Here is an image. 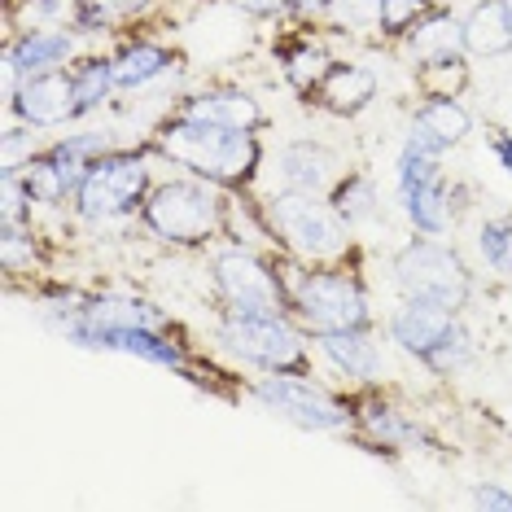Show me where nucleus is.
<instances>
[{
	"instance_id": "nucleus-1",
	"label": "nucleus",
	"mask_w": 512,
	"mask_h": 512,
	"mask_svg": "<svg viewBox=\"0 0 512 512\" xmlns=\"http://www.w3.org/2000/svg\"><path fill=\"white\" fill-rule=\"evenodd\" d=\"M149 149L167 158L171 167H184L189 176H202L228 193H246L263 171V141L259 132H232V127H215L189 114H171L158 123L149 136Z\"/></svg>"
},
{
	"instance_id": "nucleus-2",
	"label": "nucleus",
	"mask_w": 512,
	"mask_h": 512,
	"mask_svg": "<svg viewBox=\"0 0 512 512\" xmlns=\"http://www.w3.org/2000/svg\"><path fill=\"white\" fill-rule=\"evenodd\" d=\"M237 202H241L237 193L219 189V184L202 176H176V180H158L149 189L136 219L145 224V232H154L158 241H167L176 250H206L215 241L232 237Z\"/></svg>"
},
{
	"instance_id": "nucleus-3",
	"label": "nucleus",
	"mask_w": 512,
	"mask_h": 512,
	"mask_svg": "<svg viewBox=\"0 0 512 512\" xmlns=\"http://www.w3.org/2000/svg\"><path fill=\"white\" fill-rule=\"evenodd\" d=\"M263 228L267 237L281 246L294 263H355V228L333 211V202L324 193H298V189H281L259 202Z\"/></svg>"
},
{
	"instance_id": "nucleus-4",
	"label": "nucleus",
	"mask_w": 512,
	"mask_h": 512,
	"mask_svg": "<svg viewBox=\"0 0 512 512\" xmlns=\"http://www.w3.org/2000/svg\"><path fill=\"white\" fill-rule=\"evenodd\" d=\"M289 298H294V320L311 337L372 329V298L355 263H294L289 267Z\"/></svg>"
},
{
	"instance_id": "nucleus-5",
	"label": "nucleus",
	"mask_w": 512,
	"mask_h": 512,
	"mask_svg": "<svg viewBox=\"0 0 512 512\" xmlns=\"http://www.w3.org/2000/svg\"><path fill=\"white\" fill-rule=\"evenodd\" d=\"M154 149H106L88 162V176L75 193V215L84 224H110L123 215H141L149 189H154V167H149Z\"/></svg>"
},
{
	"instance_id": "nucleus-6",
	"label": "nucleus",
	"mask_w": 512,
	"mask_h": 512,
	"mask_svg": "<svg viewBox=\"0 0 512 512\" xmlns=\"http://www.w3.org/2000/svg\"><path fill=\"white\" fill-rule=\"evenodd\" d=\"M211 285L224 311L241 316H294V298H289V272H276L272 259L259 250L232 241L211 259Z\"/></svg>"
},
{
	"instance_id": "nucleus-7",
	"label": "nucleus",
	"mask_w": 512,
	"mask_h": 512,
	"mask_svg": "<svg viewBox=\"0 0 512 512\" xmlns=\"http://www.w3.org/2000/svg\"><path fill=\"white\" fill-rule=\"evenodd\" d=\"M219 342L259 372H311L307 329L294 316H219Z\"/></svg>"
},
{
	"instance_id": "nucleus-8",
	"label": "nucleus",
	"mask_w": 512,
	"mask_h": 512,
	"mask_svg": "<svg viewBox=\"0 0 512 512\" xmlns=\"http://www.w3.org/2000/svg\"><path fill=\"white\" fill-rule=\"evenodd\" d=\"M394 285L403 298H429L451 311H464L473 298V272L460 259V250L425 232L394 254Z\"/></svg>"
},
{
	"instance_id": "nucleus-9",
	"label": "nucleus",
	"mask_w": 512,
	"mask_h": 512,
	"mask_svg": "<svg viewBox=\"0 0 512 512\" xmlns=\"http://www.w3.org/2000/svg\"><path fill=\"white\" fill-rule=\"evenodd\" d=\"M250 394L267 412L298 429H311V434L351 429V394H333L311 372H263L250 381Z\"/></svg>"
},
{
	"instance_id": "nucleus-10",
	"label": "nucleus",
	"mask_w": 512,
	"mask_h": 512,
	"mask_svg": "<svg viewBox=\"0 0 512 512\" xmlns=\"http://www.w3.org/2000/svg\"><path fill=\"white\" fill-rule=\"evenodd\" d=\"M79 36L66 22H40V27H18L5 44V75L9 88L18 79L49 75V71H71L79 62Z\"/></svg>"
},
{
	"instance_id": "nucleus-11",
	"label": "nucleus",
	"mask_w": 512,
	"mask_h": 512,
	"mask_svg": "<svg viewBox=\"0 0 512 512\" xmlns=\"http://www.w3.org/2000/svg\"><path fill=\"white\" fill-rule=\"evenodd\" d=\"M18 171L22 193L31 197V206H62L75 202L79 184L88 176V158H79L75 149H66L62 141H53L49 149H31L27 158L5 162Z\"/></svg>"
},
{
	"instance_id": "nucleus-12",
	"label": "nucleus",
	"mask_w": 512,
	"mask_h": 512,
	"mask_svg": "<svg viewBox=\"0 0 512 512\" xmlns=\"http://www.w3.org/2000/svg\"><path fill=\"white\" fill-rule=\"evenodd\" d=\"M351 429L372 451H403V447L425 442V429L394 399H386L377 386H364L359 394H351Z\"/></svg>"
},
{
	"instance_id": "nucleus-13",
	"label": "nucleus",
	"mask_w": 512,
	"mask_h": 512,
	"mask_svg": "<svg viewBox=\"0 0 512 512\" xmlns=\"http://www.w3.org/2000/svg\"><path fill=\"white\" fill-rule=\"evenodd\" d=\"M9 110L22 127H62L75 119V84H71V71H49V75H31V79H18L9 88Z\"/></svg>"
},
{
	"instance_id": "nucleus-14",
	"label": "nucleus",
	"mask_w": 512,
	"mask_h": 512,
	"mask_svg": "<svg viewBox=\"0 0 512 512\" xmlns=\"http://www.w3.org/2000/svg\"><path fill=\"white\" fill-rule=\"evenodd\" d=\"M460 320V311L442 307V302H429V298H403L399 307L390 311V342L399 346L403 355H412L416 364H425L434 355V346L451 333V324Z\"/></svg>"
},
{
	"instance_id": "nucleus-15",
	"label": "nucleus",
	"mask_w": 512,
	"mask_h": 512,
	"mask_svg": "<svg viewBox=\"0 0 512 512\" xmlns=\"http://www.w3.org/2000/svg\"><path fill=\"white\" fill-rule=\"evenodd\" d=\"M342 171H346L342 154L324 141H289L276 149V180H281V189L329 197V189L342 180Z\"/></svg>"
},
{
	"instance_id": "nucleus-16",
	"label": "nucleus",
	"mask_w": 512,
	"mask_h": 512,
	"mask_svg": "<svg viewBox=\"0 0 512 512\" xmlns=\"http://www.w3.org/2000/svg\"><path fill=\"white\" fill-rule=\"evenodd\" d=\"M320 355L329 359L337 377L355 381V386H377L386 372V355H381L372 329H346V333H320L316 337Z\"/></svg>"
},
{
	"instance_id": "nucleus-17",
	"label": "nucleus",
	"mask_w": 512,
	"mask_h": 512,
	"mask_svg": "<svg viewBox=\"0 0 512 512\" xmlns=\"http://www.w3.org/2000/svg\"><path fill=\"white\" fill-rule=\"evenodd\" d=\"M311 31H316V27H311ZM311 31L294 22V27H289V36H281V44H276V62H281L285 84L294 88L302 101L316 97V88L324 84V75L333 71V53L324 49Z\"/></svg>"
},
{
	"instance_id": "nucleus-18",
	"label": "nucleus",
	"mask_w": 512,
	"mask_h": 512,
	"mask_svg": "<svg viewBox=\"0 0 512 512\" xmlns=\"http://www.w3.org/2000/svg\"><path fill=\"white\" fill-rule=\"evenodd\" d=\"M176 110L215 127H232V132H259L267 123L259 97H250L246 88H202L193 97H184Z\"/></svg>"
},
{
	"instance_id": "nucleus-19",
	"label": "nucleus",
	"mask_w": 512,
	"mask_h": 512,
	"mask_svg": "<svg viewBox=\"0 0 512 512\" xmlns=\"http://www.w3.org/2000/svg\"><path fill=\"white\" fill-rule=\"evenodd\" d=\"M394 44H403V53L412 57V66L434 62V57H442V53H460L464 49V14H456L451 5L438 0V5L425 9V14L416 18Z\"/></svg>"
},
{
	"instance_id": "nucleus-20",
	"label": "nucleus",
	"mask_w": 512,
	"mask_h": 512,
	"mask_svg": "<svg viewBox=\"0 0 512 512\" xmlns=\"http://www.w3.org/2000/svg\"><path fill=\"white\" fill-rule=\"evenodd\" d=\"M377 75L368 71V66L359 62H333V71L324 75V84L316 88V97H311V106H320L324 114H333V119H355V114H364L372 101H377Z\"/></svg>"
},
{
	"instance_id": "nucleus-21",
	"label": "nucleus",
	"mask_w": 512,
	"mask_h": 512,
	"mask_svg": "<svg viewBox=\"0 0 512 512\" xmlns=\"http://www.w3.org/2000/svg\"><path fill=\"white\" fill-rule=\"evenodd\" d=\"M464 53L508 57L512 53V0H473L464 14Z\"/></svg>"
},
{
	"instance_id": "nucleus-22",
	"label": "nucleus",
	"mask_w": 512,
	"mask_h": 512,
	"mask_svg": "<svg viewBox=\"0 0 512 512\" xmlns=\"http://www.w3.org/2000/svg\"><path fill=\"white\" fill-rule=\"evenodd\" d=\"M110 62H114V84L123 92H136V88H145V84H154V79L167 75L171 66L180 62V53L167 49V44H158V40L136 36V40H123Z\"/></svg>"
},
{
	"instance_id": "nucleus-23",
	"label": "nucleus",
	"mask_w": 512,
	"mask_h": 512,
	"mask_svg": "<svg viewBox=\"0 0 512 512\" xmlns=\"http://www.w3.org/2000/svg\"><path fill=\"white\" fill-rule=\"evenodd\" d=\"M412 132L438 149H456L469 141L473 114L460 106V97H421L412 110Z\"/></svg>"
},
{
	"instance_id": "nucleus-24",
	"label": "nucleus",
	"mask_w": 512,
	"mask_h": 512,
	"mask_svg": "<svg viewBox=\"0 0 512 512\" xmlns=\"http://www.w3.org/2000/svg\"><path fill=\"white\" fill-rule=\"evenodd\" d=\"M442 154L447 149L429 145L425 136L407 132V141L399 149V162H394V189H399V202L403 197H412L416 189H425V184H438L447 171H442Z\"/></svg>"
},
{
	"instance_id": "nucleus-25",
	"label": "nucleus",
	"mask_w": 512,
	"mask_h": 512,
	"mask_svg": "<svg viewBox=\"0 0 512 512\" xmlns=\"http://www.w3.org/2000/svg\"><path fill=\"white\" fill-rule=\"evenodd\" d=\"M329 202H333V211L346 219L351 228H364L377 219L381 211V193H377V184H372L368 171H355V167H346L342 171V180L329 189Z\"/></svg>"
},
{
	"instance_id": "nucleus-26",
	"label": "nucleus",
	"mask_w": 512,
	"mask_h": 512,
	"mask_svg": "<svg viewBox=\"0 0 512 512\" xmlns=\"http://www.w3.org/2000/svg\"><path fill=\"white\" fill-rule=\"evenodd\" d=\"M403 215L412 219L416 232L425 237H447L451 224H456V206H451V184L442 176L438 184H425L412 197H403Z\"/></svg>"
},
{
	"instance_id": "nucleus-27",
	"label": "nucleus",
	"mask_w": 512,
	"mask_h": 512,
	"mask_svg": "<svg viewBox=\"0 0 512 512\" xmlns=\"http://www.w3.org/2000/svg\"><path fill=\"white\" fill-rule=\"evenodd\" d=\"M71 84H75V119L97 114L110 101V92H119L110 57H79L71 66Z\"/></svg>"
},
{
	"instance_id": "nucleus-28",
	"label": "nucleus",
	"mask_w": 512,
	"mask_h": 512,
	"mask_svg": "<svg viewBox=\"0 0 512 512\" xmlns=\"http://www.w3.org/2000/svg\"><path fill=\"white\" fill-rule=\"evenodd\" d=\"M416 71V88H421V97H460L464 88H469V53H442L434 62H421L412 66Z\"/></svg>"
},
{
	"instance_id": "nucleus-29",
	"label": "nucleus",
	"mask_w": 512,
	"mask_h": 512,
	"mask_svg": "<svg viewBox=\"0 0 512 512\" xmlns=\"http://www.w3.org/2000/svg\"><path fill=\"white\" fill-rule=\"evenodd\" d=\"M0 259H5L9 276L40 267V237H36V228H31V219H22V224H0Z\"/></svg>"
},
{
	"instance_id": "nucleus-30",
	"label": "nucleus",
	"mask_w": 512,
	"mask_h": 512,
	"mask_svg": "<svg viewBox=\"0 0 512 512\" xmlns=\"http://www.w3.org/2000/svg\"><path fill=\"white\" fill-rule=\"evenodd\" d=\"M324 27L346 36H381V0H333Z\"/></svg>"
},
{
	"instance_id": "nucleus-31",
	"label": "nucleus",
	"mask_w": 512,
	"mask_h": 512,
	"mask_svg": "<svg viewBox=\"0 0 512 512\" xmlns=\"http://www.w3.org/2000/svg\"><path fill=\"white\" fill-rule=\"evenodd\" d=\"M477 250L491 272L512 276V215H491L477 228Z\"/></svg>"
},
{
	"instance_id": "nucleus-32",
	"label": "nucleus",
	"mask_w": 512,
	"mask_h": 512,
	"mask_svg": "<svg viewBox=\"0 0 512 512\" xmlns=\"http://www.w3.org/2000/svg\"><path fill=\"white\" fill-rule=\"evenodd\" d=\"M469 359H473V333L464 329V320H456L451 333L434 346V355L425 359V368L434 372V377H451V372H460Z\"/></svg>"
},
{
	"instance_id": "nucleus-33",
	"label": "nucleus",
	"mask_w": 512,
	"mask_h": 512,
	"mask_svg": "<svg viewBox=\"0 0 512 512\" xmlns=\"http://www.w3.org/2000/svg\"><path fill=\"white\" fill-rule=\"evenodd\" d=\"M438 0H381V40H399L425 9H434Z\"/></svg>"
},
{
	"instance_id": "nucleus-34",
	"label": "nucleus",
	"mask_w": 512,
	"mask_h": 512,
	"mask_svg": "<svg viewBox=\"0 0 512 512\" xmlns=\"http://www.w3.org/2000/svg\"><path fill=\"white\" fill-rule=\"evenodd\" d=\"M329 9H333V0H294L289 5V22H298V27H324Z\"/></svg>"
},
{
	"instance_id": "nucleus-35",
	"label": "nucleus",
	"mask_w": 512,
	"mask_h": 512,
	"mask_svg": "<svg viewBox=\"0 0 512 512\" xmlns=\"http://www.w3.org/2000/svg\"><path fill=\"white\" fill-rule=\"evenodd\" d=\"M232 9H241V14L250 18H289V5L294 0H228Z\"/></svg>"
},
{
	"instance_id": "nucleus-36",
	"label": "nucleus",
	"mask_w": 512,
	"mask_h": 512,
	"mask_svg": "<svg viewBox=\"0 0 512 512\" xmlns=\"http://www.w3.org/2000/svg\"><path fill=\"white\" fill-rule=\"evenodd\" d=\"M473 508H499V512H512V491H504L499 482H482L473 491Z\"/></svg>"
},
{
	"instance_id": "nucleus-37",
	"label": "nucleus",
	"mask_w": 512,
	"mask_h": 512,
	"mask_svg": "<svg viewBox=\"0 0 512 512\" xmlns=\"http://www.w3.org/2000/svg\"><path fill=\"white\" fill-rule=\"evenodd\" d=\"M101 5L110 9V18H114V27H127L132 18H141L154 0H101Z\"/></svg>"
},
{
	"instance_id": "nucleus-38",
	"label": "nucleus",
	"mask_w": 512,
	"mask_h": 512,
	"mask_svg": "<svg viewBox=\"0 0 512 512\" xmlns=\"http://www.w3.org/2000/svg\"><path fill=\"white\" fill-rule=\"evenodd\" d=\"M491 154H495L499 167H504V176L512 180V136L508 132H495L491 136Z\"/></svg>"
},
{
	"instance_id": "nucleus-39",
	"label": "nucleus",
	"mask_w": 512,
	"mask_h": 512,
	"mask_svg": "<svg viewBox=\"0 0 512 512\" xmlns=\"http://www.w3.org/2000/svg\"><path fill=\"white\" fill-rule=\"evenodd\" d=\"M5 5H22V0H5Z\"/></svg>"
}]
</instances>
